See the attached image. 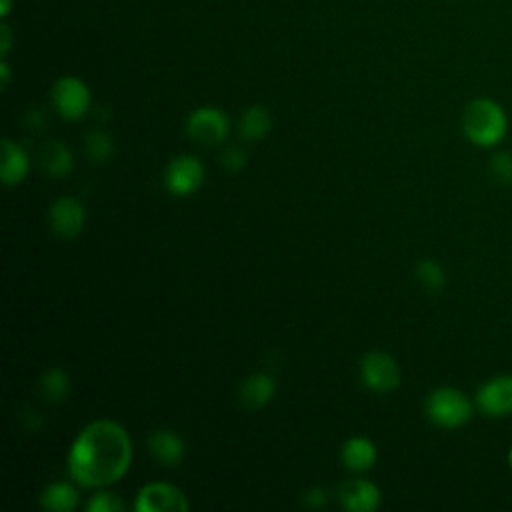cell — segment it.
<instances>
[{"mask_svg": "<svg viewBox=\"0 0 512 512\" xmlns=\"http://www.w3.org/2000/svg\"><path fill=\"white\" fill-rule=\"evenodd\" d=\"M132 452V440L122 424L110 418L92 420L68 448V474L82 488H106L128 472Z\"/></svg>", "mask_w": 512, "mask_h": 512, "instance_id": "6da1fadb", "label": "cell"}, {"mask_svg": "<svg viewBox=\"0 0 512 512\" xmlns=\"http://www.w3.org/2000/svg\"><path fill=\"white\" fill-rule=\"evenodd\" d=\"M506 130L508 116L496 100L480 96L464 106L462 132L472 144L480 148L496 146L506 136Z\"/></svg>", "mask_w": 512, "mask_h": 512, "instance_id": "7a4b0ae2", "label": "cell"}, {"mask_svg": "<svg viewBox=\"0 0 512 512\" xmlns=\"http://www.w3.org/2000/svg\"><path fill=\"white\" fill-rule=\"evenodd\" d=\"M472 400L458 388L438 386L424 400L428 420L440 428H458L472 418Z\"/></svg>", "mask_w": 512, "mask_h": 512, "instance_id": "3957f363", "label": "cell"}, {"mask_svg": "<svg viewBox=\"0 0 512 512\" xmlns=\"http://www.w3.org/2000/svg\"><path fill=\"white\" fill-rule=\"evenodd\" d=\"M186 134L202 146H216L230 134V120L224 110L214 106H200L186 118Z\"/></svg>", "mask_w": 512, "mask_h": 512, "instance_id": "277c9868", "label": "cell"}, {"mask_svg": "<svg viewBox=\"0 0 512 512\" xmlns=\"http://www.w3.org/2000/svg\"><path fill=\"white\" fill-rule=\"evenodd\" d=\"M362 384L372 392H392L400 386L398 362L384 350H370L360 360Z\"/></svg>", "mask_w": 512, "mask_h": 512, "instance_id": "5b68a950", "label": "cell"}, {"mask_svg": "<svg viewBox=\"0 0 512 512\" xmlns=\"http://www.w3.org/2000/svg\"><path fill=\"white\" fill-rule=\"evenodd\" d=\"M206 168L194 154L174 156L164 170V186L174 196H190L204 182Z\"/></svg>", "mask_w": 512, "mask_h": 512, "instance_id": "8992f818", "label": "cell"}, {"mask_svg": "<svg viewBox=\"0 0 512 512\" xmlns=\"http://www.w3.org/2000/svg\"><path fill=\"white\" fill-rule=\"evenodd\" d=\"M52 104L64 120H80L90 108V90L78 76H62L52 86Z\"/></svg>", "mask_w": 512, "mask_h": 512, "instance_id": "52a82bcc", "label": "cell"}, {"mask_svg": "<svg viewBox=\"0 0 512 512\" xmlns=\"http://www.w3.org/2000/svg\"><path fill=\"white\" fill-rule=\"evenodd\" d=\"M190 502L186 494L168 482L144 484L134 500L136 512H186Z\"/></svg>", "mask_w": 512, "mask_h": 512, "instance_id": "ba28073f", "label": "cell"}, {"mask_svg": "<svg viewBox=\"0 0 512 512\" xmlns=\"http://www.w3.org/2000/svg\"><path fill=\"white\" fill-rule=\"evenodd\" d=\"M48 222L56 236L62 240L76 238L86 224L84 204L74 196H60L50 204Z\"/></svg>", "mask_w": 512, "mask_h": 512, "instance_id": "9c48e42d", "label": "cell"}, {"mask_svg": "<svg viewBox=\"0 0 512 512\" xmlns=\"http://www.w3.org/2000/svg\"><path fill=\"white\" fill-rule=\"evenodd\" d=\"M474 404L484 416L500 418L512 414V374H500L486 380L478 388Z\"/></svg>", "mask_w": 512, "mask_h": 512, "instance_id": "30bf717a", "label": "cell"}, {"mask_svg": "<svg viewBox=\"0 0 512 512\" xmlns=\"http://www.w3.org/2000/svg\"><path fill=\"white\" fill-rule=\"evenodd\" d=\"M338 500L348 512H374L380 506V490L366 478L344 480L338 486Z\"/></svg>", "mask_w": 512, "mask_h": 512, "instance_id": "8fae6325", "label": "cell"}, {"mask_svg": "<svg viewBox=\"0 0 512 512\" xmlns=\"http://www.w3.org/2000/svg\"><path fill=\"white\" fill-rule=\"evenodd\" d=\"M148 450L162 466H178L184 458L186 446L180 434H176L174 430L158 428L152 430L148 436Z\"/></svg>", "mask_w": 512, "mask_h": 512, "instance_id": "7c38bea8", "label": "cell"}, {"mask_svg": "<svg viewBox=\"0 0 512 512\" xmlns=\"http://www.w3.org/2000/svg\"><path fill=\"white\" fill-rule=\"evenodd\" d=\"M30 170V158L28 152L14 142L12 138H2V172L0 178L4 186H18Z\"/></svg>", "mask_w": 512, "mask_h": 512, "instance_id": "4fadbf2b", "label": "cell"}, {"mask_svg": "<svg viewBox=\"0 0 512 512\" xmlns=\"http://www.w3.org/2000/svg\"><path fill=\"white\" fill-rule=\"evenodd\" d=\"M276 394V380L266 372H254L240 382L238 398L246 408L258 410L270 404Z\"/></svg>", "mask_w": 512, "mask_h": 512, "instance_id": "5bb4252c", "label": "cell"}, {"mask_svg": "<svg viewBox=\"0 0 512 512\" xmlns=\"http://www.w3.org/2000/svg\"><path fill=\"white\" fill-rule=\"evenodd\" d=\"M342 464L352 472H364L370 470L376 464L378 452L370 438L366 436H352L342 444L340 450Z\"/></svg>", "mask_w": 512, "mask_h": 512, "instance_id": "9a60e30c", "label": "cell"}, {"mask_svg": "<svg viewBox=\"0 0 512 512\" xmlns=\"http://www.w3.org/2000/svg\"><path fill=\"white\" fill-rule=\"evenodd\" d=\"M40 164L52 178H66L74 168V154L64 142L50 140L40 150Z\"/></svg>", "mask_w": 512, "mask_h": 512, "instance_id": "2e32d148", "label": "cell"}, {"mask_svg": "<svg viewBox=\"0 0 512 512\" xmlns=\"http://www.w3.org/2000/svg\"><path fill=\"white\" fill-rule=\"evenodd\" d=\"M238 130H240V136L248 142L266 138L272 130V116H270L268 108H264L262 104L248 106L240 116Z\"/></svg>", "mask_w": 512, "mask_h": 512, "instance_id": "e0dca14e", "label": "cell"}, {"mask_svg": "<svg viewBox=\"0 0 512 512\" xmlns=\"http://www.w3.org/2000/svg\"><path fill=\"white\" fill-rule=\"evenodd\" d=\"M78 502V490L70 482H52L40 494V506L52 512H72Z\"/></svg>", "mask_w": 512, "mask_h": 512, "instance_id": "ac0fdd59", "label": "cell"}, {"mask_svg": "<svg viewBox=\"0 0 512 512\" xmlns=\"http://www.w3.org/2000/svg\"><path fill=\"white\" fill-rule=\"evenodd\" d=\"M38 388H40V394L48 402L58 404V402L66 400L68 394H70V376L64 368L52 366L42 374V378L38 382Z\"/></svg>", "mask_w": 512, "mask_h": 512, "instance_id": "d6986e66", "label": "cell"}, {"mask_svg": "<svg viewBox=\"0 0 512 512\" xmlns=\"http://www.w3.org/2000/svg\"><path fill=\"white\" fill-rule=\"evenodd\" d=\"M84 150L92 162H106L114 154V140L108 132L94 128L84 138Z\"/></svg>", "mask_w": 512, "mask_h": 512, "instance_id": "ffe728a7", "label": "cell"}, {"mask_svg": "<svg viewBox=\"0 0 512 512\" xmlns=\"http://www.w3.org/2000/svg\"><path fill=\"white\" fill-rule=\"evenodd\" d=\"M416 278L418 282L432 292H438L446 284V272L434 258H422L416 264Z\"/></svg>", "mask_w": 512, "mask_h": 512, "instance_id": "44dd1931", "label": "cell"}, {"mask_svg": "<svg viewBox=\"0 0 512 512\" xmlns=\"http://www.w3.org/2000/svg\"><path fill=\"white\" fill-rule=\"evenodd\" d=\"M86 510L88 512H122L124 502L118 494L106 488H96V492L86 502Z\"/></svg>", "mask_w": 512, "mask_h": 512, "instance_id": "7402d4cb", "label": "cell"}, {"mask_svg": "<svg viewBox=\"0 0 512 512\" xmlns=\"http://www.w3.org/2000/svg\"><path fill=\"white\" fill-rule=\"evenodd\" d=\"M490 174L500 184H512V154L510 152H496L490 158Z\"/></svg>", "mask_w": 512, "mask_h": 512, "instance_id": "603a6c76", "label": "cell"}, {"mask_svg": "<svg viewBox=\"0 0 512 512\" xmlns=\"http://www.w3.org/2000/svg\"><path fill=\"white\" fill-rule=\"evenodd\" d=\"M220 162L230 172H238V170H242L248 164V154H246V150L240 144H228L220 152Z\"/></svg>", "mask_w": 512, "mask_h": 512, "instance_id": "cb8c5ba5", "label": "cell"}, {"mask_svg": "<svg viewBox=\"0 0 512 512\" xmlns=\"http://www.w3.org/2000/svg\"><path fill=\"white\" fill-rule=\"evenodd\" d=\"M302 506L310 508V510H318L322 506H326L328 502V492L322 488V486H310L308 490L302 492V498H300Z\"/></svg>", "mask_w": 512, "mask_h": 512, "instance_id": "d4e9b609", "label": "cell"}, {"mask_svg": "<svg viewBox=\"0 0 512 512\" xmlns=\"http://www.w3.org/2000/svg\"><path fill=\"white\" fill-rule=\"evenodd\" d=\"M0 68H2V86H6V84H8V78H10V76H8V66H6V62H2Z\"/></svg>", "mask_w": 512, "mask_h": 512, "instance_id": "484cf974", "label": "cell"}, {"mask_svg": "<svg viewBox=\"0 0 512 512\" xmlns=\"http://www.w3.org/2000/svg\"><path fill=\"white\" fill-rule=\"evenodd\" d=\"M508 464H510V468H512V446H510V450H508Z\"/></svg>", "mask_w": 512, "mask_h": 512, "instance_id": "4316f807", "label": "cell"}]
</instances>
